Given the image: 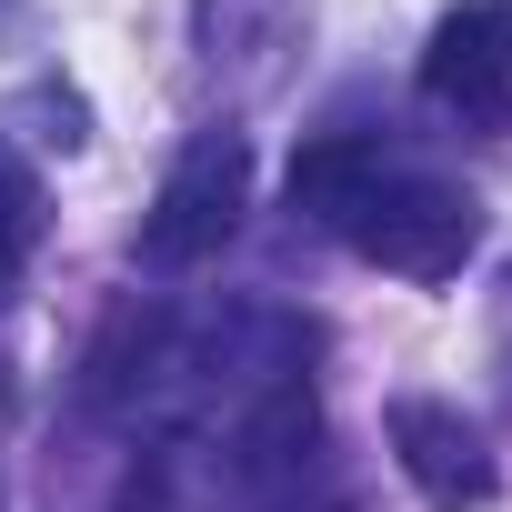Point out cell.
Instances as JSON below:
<instances>
[{"mask_svg": "<svg viewBox=\"0 0 512 512\" xmlns=\"http://www.w3.org/2000/svg\"><path fill=\"white\" fill-rule=\"evenodd\" d=\"M251 211V141L241 131H191L181 161L161 171L151 211H141V272H191L241 231Z\"/></svg>", "mask_w": 512, "mask_h": 512, "instance_id": "obj_1", "label": "cell"}, {"mask_svg": "<svg viewBox=\"0 0 512 512\" xmlns=\"http://www.w3.org/2000/svg\"><path fill=\"white\" fill-rule=\"evenodd\" d=\"M342 241L362 251V262L402 272V282H452L472 262V241H482V201L452 191V181H422V171H382L352 201Z\"/></svg>", "mask_w": 512, "mask_h": 512, "instance_id": "obj_2", "label": "cell"}, {"mask_svg": "<svg viewBox=\"0 0 512 512\" xmlns=\"http://www.w3.org/2000/svg\"><path fill=\"white\" fill-rule=\"evenodd\" d=\"M382 432H392V452H402V472H412V492H422L432 512H482V502L502 492V462H492L482 422H462V402L402 392V402L382 412Z\"/></svg>", "mask_w": 512, "mask_h": 512, "instance_id": "obj_3", "label": "cell"}, {"mask_svg": "<svg viewBox=\"0 0 512 512\" xmlns=\"http://www.w3.org/2000/svg\"><path fill=\"white\" fill-rule=\"evenodd\" d=\"M422 91L482 131H512V0H462V11L432 21Z\"/></svg>", "mask_w": 512, "mask_h": 512, "instance_id": "obj_4", "label": "cell"}, {"mask_svg": "<svg viewBox=\"0 0 512 512\" xmlns=\"http://www.w3.org/2000/svg\"><path fill=\"white\" fill-rule=\"evenodd\" d=\"M312 442H322L312 392H302V382H272V392H262V412H251V422H241V442H231V452H241V462H231V472H241V492H272L292 462H312Z\"/></svg>", "mask_w": 512, "mask_h": 512, "instance_id": "obj_5", "label": "cell"}, {"mask_svg": "<svg viewBox=\"0 0 512 512\" xmlns=\"http://www.w3.org/2000/svg\"><path fill=\"white\" fill-rule=\"evenodd\" d=\"M161 352H171V312H161V302H131V312L91 342V362H81V402H91V412L131 402V392L161 372Z\"/></svg>", "mask_w": 512, "mask_h": 512, "instance_id": "obj_6", "label": "cell"}, {"mask_svg": "<svg viewBox=\"0 0 512 512\" xmlns=\"http://www.w3.org/2000/svg\"><path fill=\"white\" fill-rule=\"evenodd\" d=\"M382 181V151L372 141H352V131H332V141H312L302 161H292V211H312V221H352V201Z\"/></svg>", "mask_w": 512, "mask_h": 512, "instance_id": "obj_7", "label": "cell"}, {"mask_svg": "<svg viewBox=\"0 0 512 512\" xmlns=\"http://www.w3.org/2000/svg\"><path fill=\"white\" fill-rule=\"evenodd\" d=\"M292 21H302V0H191V41H201L211 71L221 61H272L292 41Z\"/></svg>", "mask_w": 512, "mask_h": 512, "instance_id": "obj_8", "label": "cell"}, {"mask_svg": "<svg viewBox=\"0 0 512 512\" xmlns=\"http://www.w3.org/2000/svg\"><path fill=\"white\" fill-rule=\"evenodd\" d=\"M31 241H41V181H31V161L11 141H0V282L31 262Z\"/></svg>", "mask_w": 512, "mask_h": 512, "instance_id": "obj_9", "label": "cell"}]
</instances>
